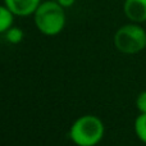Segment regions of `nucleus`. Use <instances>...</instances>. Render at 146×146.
<instances>
[{"label": "nucleus", "mask_w": 146, "mask_h": 146, "mask_svg": "<svg viewBox=\"0 0 146 146\" xmlns=\"http://www.w3.org/2000/svg\"><path fill=\"white\" fill-rule=\"evenodd\" d=\"M33 21L42 35L55 36L60 33L66 26L64 8L56 0L44 1L33 13Z\"/></svg>", "instance_id": "obj_1"}, {"label": "nucleus", "mask_w": 146, "mask_h": 146, "mask_svg": "<svg viewBox=\"0 0 146 146\" xmlns=\"http://www.w3.org/2000/svg\"><path fill=\"white\" fill-rule=\"evenodd\" d=\"M104 124L96 115H82L69 129V139L77 146H95L104 137Z\"/></svg>", "instance_id": "obj_2"}, {"label": "nucleus", "mask_w": 146, "mask_h": 146, "mask_svg": "<svg viewBox=\"0 0 146 146\" xmlns=\"http://www.w3.org/2000/svg\"><path fill=\"white\" fill-rule=\"evenodd\" d=\"M114 45L123 54L140 53L146 49V30L139 23L122 26L114 35Z\"/></svg>", "instance_id": "obj_3"}, {"label": "nucleus", "mask_w": 146, "mask_h": 146, "mask_svg": "<svg viewBox=\"0 0 146 146\" xmlns=\"http://www.w3.org/2000/svg\"><path fill=\"white\" fill-rule=\"evenodd\" d=\"M123 12L131 22H146V0H124Z\"/></svg>", "instance_id": "obj_4"}, {"label": "nucleus", "mask_w": 146, "mask_h": 146, "mask_svg": "<svg viewBox=\"0 0 146 146\" xmlns=\"http://www.w3.org/2000/svg\"><path fill=\"white\" fill-rule=\"evenodd\" d=\"M4 4L18 17L32 15L41 4V0H4Z\"/></svg>", "instance_id": "obj_5"}, {"label": "nucleus", "mask_w": 146, "mask_h": 146, "mask_svg": "<svg viewBox=\"0 0 146 146\" xmlns=\"http://www.w3.org/2000/svg\"><path fill=\"white\" fill-rule=\"evenodd\" d=\"M14 14L7 5H0V33H5L13 26Z\"/></svg>", "instance_id": "obj_6"}, {"label": "nucleus", "mask_w": 146, "mask_h": 146, "mask_svg": "<svg viewBox=\"0 0 146 146\" xmlns=\"http://www.w3.org/2000/svg\"><path fill=\"white\" fill-rule=\"evenodd\" d=\"M135 132L140 141L146 144V113H140L135 121Z\"/></svg>", "instance_id": "obj_7"}, {"label": "nucleus", "mask_w": 146, "mask_h": 146, "mask_svg": "<svg viewBox=\"0 0 146 146\" xmlns=\"http://www.w3.org/2000/svg\"><path fill=\"white\" fill-rule=\"evenodd\" d=\"M23 36H25L23 31L18 27H13V26L5 32V38L10 44H19L23 40Z\"/></svg>", "instance_id": "obj_8"}, {"label": "nucleus", "mask_w": 146, "mask_h": 146, "mask_svg": "<svg viewBox=\"0 0 146 146\" xmlns=\"http://www.w3.org/2000/svg\"><path fill=\"white\" fill-rule=\"evenodd\" d=\"M136 106L140 113H146V91H142L139 94L136 99Z\"/></svg>", "instance_id": "obj_9"}, {"label": "nucleus", "mask_w": 146, "mask_h": 146, "mask_svg": "<svg viewBox=\"0 0 146 146\" xmlns=\"http://www.w3.org/2000/svg\"><path fill=\"white\" fill-rule=\"evenodd\" d=\"M56 1H58L63 8H71L76 3V0H56Z\"/></svg>", "instance_id": "obj_10"}]
</instances>
